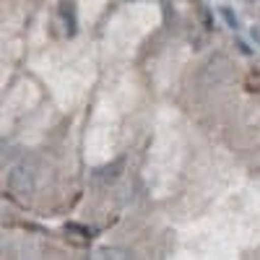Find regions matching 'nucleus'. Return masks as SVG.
<instances>
[{
	"mask_svg": "<svg viewBox=\"0 0 260 260\" xmlns=\"http://www.w3.org/2000/svg\"><path fill=\"white\" fill-rule=\"evenodd\" d=\"M65 237H68L73 245H78V247H86L91 242V232L86 226H81V224H65Z\"/></svg>",
	"mask_w": 260,
	"mask_h": 260,
	"instance_id": "1",
	"label": "nucleus"
},
{
	"mask_svg": "<svg viewBox=\"0 0 260 260\" xmlns=\"http://www.w3.org/2000/svg\"><path fill=\"white\" fill-rule=\"evenodd\" d=\"M57 13H60L62 24H65V34L73 37L76 34V8H73V3H60Z\"/></svg>",
	"mask_w": 260,
	"mask_h": 260,
	"instance_id": "2",
	"label": "nucleus"
},
{
	"mask_svg": "<svg viewBox=\"0 0 260 260\" xmlns=\"http://www.w3.org/2000/svg\"><path fill=\"white\" fill-rule=\"evenodd\" d=\"M221 16L226 18V24H229L232 29H237V26H240V21H237V16H234V13H232L229 8H221Z\"/></svg>",
	"mask_w": 260,
	"mask_h": 260,
	"instance_id": "3",
	"label": "nucleus"
},
{
	"mask_svg": "<svg viewBox=\"0 0 260 260\" xmlns=\"http://www.w3.org/2000/svg\"><path fill=\"white\" fill-rule=\"evenodd\" d=\"M252 39H257V42H260V26H255V29H252Z\"/></svg>",
	"mask_w": 260,
	"mask_h": 260,
	"instance_id": "4",
	"label": "nucleus"
}]
</instances>
